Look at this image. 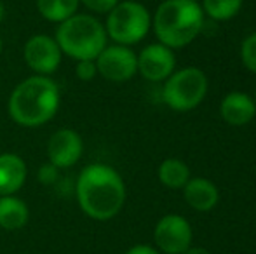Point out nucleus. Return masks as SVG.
I'll return each mask as SVG.
<instances>
[{
    "instance_id": "obj_1",
    "label": "nucleus",
    "mask_w": 256,
    "mask_h": 254,
    "mask_svg": "<svg viewBox=\"0 0 256 254\" xmlns=\"http://www.w3.org/2000/svg\"><path fill=\"white\" fill-rule=\"evenodd\" d=\"M77 200L80 209L92 220H112L124 207V180L112 166L91 164L78 174Z\"/></svg>"
},
{
    "instance_id": "obj_2",
    "label": "nucleus",
    "mask_w": 256,
    "mask_h": 254,
    "mask_svg": "<svg viewBox=\"0 0 256 254\" xmlns=\"http://www.w3.org/2000/svg\"><path fill=\"white\" fill-rule=\"evenodd\" d=\"M60 108V89L48 75H34L23 80L9 98V115L24 127L49 122Z\"/></svg>"
},
{
    "instance_id": "obj_3",
    "label": "nucleus",
    "mask_w": 256,
    "mask_h": 254,
    "mask_svg": "<svg viewBox=\"0 0 256 254\" xmlns=\"http://www.w3.org/2000/svg\"><path fill=\"white\" fill-rule=\"evenodd\" d=\"M158 42L169 49L192 44L204 28V10L197 0H162L152 19Z\"/></svg>"
},
{
    "instance_id": "obj_4",
    "label": "nucleus",
    "mask_w": 256,
    "mask_h": 254,
    "mask_svg": "<svg viewBox=\"0 0 256 254\" xmlns=\"http://www.w3.org/2000/svg\"><path fill=\"white\" fill-rule=\"evenodd\" d=\"M106 30L100 19L88 14H74L60 23L56 38L61 52L77 61H94L100 52L106 47Z\"/></svg>"
},
{
    "instance_id": "obj_5",
    "label": "nucleus",
    "mask_w": 256,
    "mask_h": 254,
    "mask_svg": "<svg viewBox=\"0 0 256 254\" xmlns=\"http://www.w3.org/2000/svg\"><path fill=\"white\" fill-rule=\"evenodd\" d=\"M209 82L200 68L186 66L166 78L162 99L174 112H190L208 96Z\"/></svg>"
},
{
    "instance_id": "obj_6",
    "label": "nucleus",
    "mask_w": 256,
    "mask_h": 254,
    "mask_svg": "<svg viewBox=\"0 0 256 254\" xmlns=\"http://www.w3.org/2000/svg\"><path fill=\"white\" fill-rule=\"evenodd\" d=\"M152 26V16L143 3L134 0L118 2L108 12L106 35L120 45H132L142 42Z\"/></svg>"
},
{
    "instance_id": "obj_7",
    "label": "nucleus",
    "mask_w": 256,
    "mask_h": 254,
    "mask_svg": "<svg viewBox=\"0 0 256 254\" xmlns=\"http://www.w3.org/2000/svg\"><path fill=\"white\" fill-rule=\"evenodd\" d=\"M154 239L158 251L166 254H183L192 248L194 230L180 214H168L155 225Z\"/></svg>"
},
{
    "instance_id": "obj_8",
    "label": "nucleus",
    "mask_w": 256,
    "mask_h": 254,
    "mask_svg": "<svg viewBox=\"0 0 256 254\" xmlns=\"http://www.w3.org/2000/svg\"><path fill=\"white\" fill-rule=\"evenodd\" d=\"M94 63L98 73L112 82H126L138 73V56L128 45H106Z\"/></svg>"
},
{
    "instance_id": "obj_9",
    "label": "nucleus",
    "mask_w": 256,
    "mask_h": 254,
    "mask_svg": "<svg viewBox=\"0 0 256 254\" xmlns=\"http://www.w3.org/2000/svg\"><path fill=\"white\" fill-rule=\"evenodd\" d=\"M24 61L37 75H51L61 63V49L48 35H35L24 44Z\"/></svg>"
},
{
    "instance_id": "obj_10",
    "label": "nucleus",
    "mask_w": 256,
    "mask_h": 254,
    "mask_svg": "<svg viewBox=\"0 0 256 254\" xmlns=\"http://www.w3.org/2000/svg\"><path fill=\"white\" fill-rule=\"evenodd\" d=\"M176 58L164 44H150L138 54V71L150 82H162L174 71Z\"/></svg>"
},
{
    "instance_id": "obj_11",
    "label": "nucleus",
    "mask_w": 256,
    "mask_h": 254,
    "mask_svg": "<svg viewBox=\"0 0 256 254\" xmlns=\"http://www.w3.org/2000/svg\"><path fill=\"white\" fill-rule=\"evenodd\" d=\"M84 152V143L78 132L72 129H60L51 136L48 145L49 162L56 169H66L78 162Z\"/></svg>"
},
{
    "instance_id": "obj_12",
    "label": "nucleus",
    "mask_w": 256,
    "mask_h": 254,
    "mask_svg": "<svg viewBox=\"0 0 256 254\" xmlns=\"http://www.w3.org/2000/svg\"><path fill=\"white\" fill-rule=\"evenodd\" d=\"M220 113H222V119L225 120L228 126H234V127L246 126V124H250L256 115L254 98H251L250 94L240 92V91L228 92V94L222 99Z\"/></svg>"
},
{
    "instance_id": "obj_13",
    "label": "nucleus",
    "mask_w": 256,
    "mask_h": 254,
    "mask_svg": "<svg viewBox=\"0 0 256 254\" xmlns=\"http://www.w3.org/2000/svg\"><path fill=\"white\" fill-rule=\"evenodd\" d=\"M183 197L185 202L199 213L212 211L220 202L218 187L206 178H190L188 183L183 187Z\"/></svg>"
},
{
    "instance_id": "obj_14",
    "label": "nucleus",
    "mask_w": 256,
    "mask_h": 254,
    "mask_svg": "<svg viewBox=\"0 0 256 254\" xmlns=\"http://www.w3.org/2000/svg\"><path fill=\"white\" fill-rule=\"evenodd\" d=\"M26 180V164L16 153L0 155V197L14 195Z\"/></svg>"
},
{
    "instance_id": "obj_15",
    "label": "nucleus",
    "mask_w": 256,
    "mask_h": 254,
    "mask_svg": "<svg viewBox=\"0 0 256 254\" xmlns=\"http://www.w3.org/2000/svg\"><path fill=\"white\" fill-rule=\"evenodd\" d=\"M30 211L21 199L12 195L0 197V227L4 230H20L28 223Z\"/></svg>"
},
{
    "instance_id": "obj_16",
    "label": "nucleus",
    "mask_w": 256,
    "mask_h": 254,
    "mask_svg": "<svg viewBox=\"0 0 256 254\" xmlns=\"http://www.w3.org/2000/svg\"><path fill=\"white\" fill-rule=\"evenodd\" d=\"M158 180L164 187L172 190H183L190 180V167L180 159H166L158 166Z\"/></svg>"
},
{
    "instance_id": "obj_17",
    "label": "nucleus",
    "mask_w": 256,
    "mask_h": 254,
    "mask_svg": "<svg viewBox=\"0 0 256 254\" xmlns=\"http://www.w3.org/2000/svg\"><path fill=\"white\" fill-rule=\"evenodd\" d=\"M78 0H37V9L48 21L63 23L77 12Z\"/></svg>"
},
{
    "instance_id": "obj_18",
    "label": "nucleus",
    "mask_w": 256,
    "mask_h": 254,
    "mask_svg": "<svg viewBox=\"0 0 256 254\" xmlns=\"http://www.w3.org/2000/svg\"><path fill=\"white\" fill-rule=\"evenodd\" d=\"M244 0H202V10L212 21H230L242 9Z\"/></svg>"
},
{
    "instance_id": "obj_19",
    "label": "nucleus",
    "mask_w": 256,
    "mask_h": 254,
    "mask_svg": "<svg viewBox=\"0 0 256 254\" xmlns=\"http://www.w3.org/2000/svg\"><path fill=\"white\" fill-rule=\"evenodd\" d=\"M240 61L251 73L256 75V31L244 38L240 44Z\"/></svg>"
},
{
    "instance_id": "obj_20",
    "label": "nucleus",
    "mask_w": 256,
    "mask_h": 254,
    "mask_svg": "<svg viewBox=\"0 0 256 254\" xmlns=\"http://www.w3.org/2000/svg\"><path fill=\"white\" fill-rule=\"evenodd\" d=\"M78 2H82L89 10H92V12L108 14L117 5L118 0H78Z\"/></svg>"
},
{
    "instance_id": "obj_21",
    "label": "nucleus",
    "mask_w": 256,
    "mask_h": 254,
    "mask_svg": "<svg viewBox=\"0 0 256 254\" xmlns=\"http://www.w3.org/2000/svg\"><path fill=\"white\" fill-rule=\"evenodd\" d=\"M96 73H98V68H96L94 61H91V59L77 61V77L80 80H91L96 77Z\"/></svg>"
},
{
    "instance_id": "obj_22",
    "label": "nucleus",
    "mask_w": 256,
    "mask_h": 254,
    "mask_svg": "<svg viewBox=\"0 0 256 254\" xmlns=\"http://www.w3.org/2000/svg\"><path fill=\"white\" fill-rule=\"evenodd\" d=\"M126 254H160L155 248L152 246H146V244H138L134 248H131Z\"/></svg>"
},
{
    "instance_id": "obj_23",
    "label": "nucleus",
    "mask_w": 256,
    "mask_h": 254,
    "mask_svg": "<svg viewBox=\"0 0 256 254\" xmlns=\"http://www.w3.org/2000/svg\"><path fill=\"white\" fill-rule=\"evenodd\" d=\"M183 254H211V253L204 248H190L188 251H185Z\"/></svg>"
},
{
    "instance_id": "obj_24",
    "label": "nucleus",
    "mask_w": 256,
    "mask_h": 254,
    "mask_svg": "<svg viewBox=\"0 0 256 254\" xmlns=\"http://www.w3.org/2000/svg\"><path fill=\"white\" fill-rule=\"evenodd\" d=\"M4 16H6V7H4V3L0 2V23L4 21Z\"/></svg>"
},
{
    "instance_id": "obj_25",
    "label": "nucleus",
    "mask_w": 256,
    "mask_h": 254,
    "mask_svg": "<svg viewBox=\"0 0 256 254\" xmlns=\"http://www.w3.org/2000/svg\"><path fill=\"white\" fill-rule=\"evenodd\" d=\"M0 52H2V37H0Z\"/></svg>"
},
{
    "instance_id": "obj_26",
    "label": "nucleus",
    "mask_w": 256,
    "mask_h": 254,
    "mask_svg": "<svg viewBox=\"0 0 256 254\" xmlns=\"http://www.w3.org/2000/svg\"><path fill=\"white\" fill-rule=\"evenodd\" d=\"M254 103H256V92H254Z\"/></svg>"
}]
</instances>
